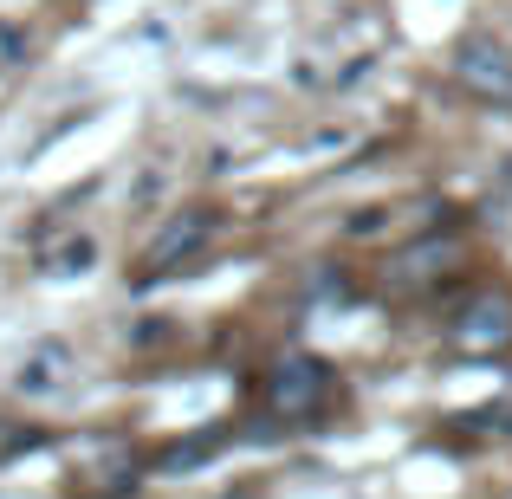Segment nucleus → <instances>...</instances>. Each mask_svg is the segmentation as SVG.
I'll return each instance as SVG.
<instances>
[{
    "label": "nucleus",
    "mask_w": 512,
    "mask_h": 499,
    "mask_svg": "<svg viewBox=\"0 0 512 499\" xmlns=\"http://www.w3.org/2000/svg\"><path fill=\"white\" fill-rule=\"evenodd\" d=\"M65 370H72V350H65V344L59 350H39V357L20 370V389H26V396H46V389H59Z\"/></svg>",
    "instance_id": "423d86ee"
},
{
    "label": "nucleus",
    "mask_w": 512,
    "mask_h": 499,
    "mask_svg": "<svg viewBox=\"0 0 512 499\" xmlns=\"http://www.w3.org/2000/svg\"><path fill=\"white\" fill-rule=\"evenodd\" d=\"M214 448H221V428H208V435H195V441H182V448H169L163 467H195V461H208Z\"/></svg>",
    "instance_id": "0eeeda50"
},
{
    "label": "nucleus",
    "mask_w": 512,
    "mask_h": 499,
    "mask_svg": "<svg viewBox=\"0 0 512 499\" xmlns=\"http://www.w3.org/2000/svg\"><path fill=\"white\" fill-rule=\"evenodd\" d=\"M454 260H461V240H454V234H435V240L402 247L396 260L383 266V279H389V286H435L441 273H454Z\"/></svg>",
    "instance_id": "20e7f679"
},
{
    "label": "nucleus",
    "mask_w": 512,
    "mask_h": 499,
    "mask_svg": "<svg viewBox=\"0 0 512 499\" xmlns=\"http://www.w3.org/2000/svg\"><path fill=\"white\" fill-rule=\"evenodd\" d=\"M454 337H461V350H506L512 344V299L506 292H480V299L461 312Z\"/></svg>",
    "instance_id": "39448f33"
},
{
    "label": "nucleus",
    "mask_w": 512,
    "mask_h": 499,
    "mask_svg": "<svg viewBox=\"0 0 512 499\" xmlns=\"http://www.w3.org/2000/svg\"><path fill=\"white\" fill-rule=\"evenodd\" d=\"M214 240V214L208 208H182V214H169L163 227H156V240L143 247V273H175V266H188L201 247Z\"/></svg>",
    "instance_id": "f03ea898"
},
{
    "label": "nucleus",
    "mask_w": 512,
    "mask_h": 499,
    "mask_svg": "<svg viewBox=\"0 0 512 499\" xmlns=\"http://www.w3.org/2000/svg\"><path fill=\"white\" fill-rule=\"evenodd\" d=\"M454 78H461L474 98L506 104L512 98V52L500 46V39L474 33V39H461V52H454Z\"/></svg>",
    "instance_id": "7ed1b4c3"
},
{
    "label": "nucleus",
    "mask_w": 512,
    "mask_h": 499,
    "mask_svg": "<svg viewBox=\"0 0 512 499\" xmlns=\"http://www.w3.org/2000/svg\"><path fill=\"white\" fill-rule=\"evenodd\" d=\"M325 402H331V370L318 357L292 350V357H279L266 370V415L273 422H312Z\"/></svg>",
    "instance_id": "f257e3e1"
}]
</instances>
